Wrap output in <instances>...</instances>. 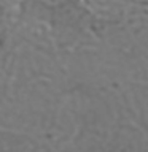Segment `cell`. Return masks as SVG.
Returning a JSON list of instances; mask_svg holds the SVG:
<instances>
[{
	"label": "cell",
	"instance_id": "cell-2",
	"mask_svg": "<svg viewBox=\"0 0 148 152\" xmlns=\"http://www.w3.org/2000/svg\"><path fill=\"white\" fill-rule=\"evenodd\" d=\"M40 5H43L45 8L50 10H59V8H65L72 0H35Z\"/></svg>",
	"mask_w": 148,
	"mask_h": 152
},
{
	"label": "cell",
	"instance_id": "cell-1",
	"mask_svg": "<svg viewBox=\"0 0 148 152\" xmlns=\"http://www.w3.org/2000/svg\"><path fill=\"white\" fill-rule=\"evenodd\" d=\"M43 146L29 135L21 132H13L7 128H0V151H38Z\"/></svg>",
	"mask_w": 148,
	"mask_h": 152
}]
</instances>
